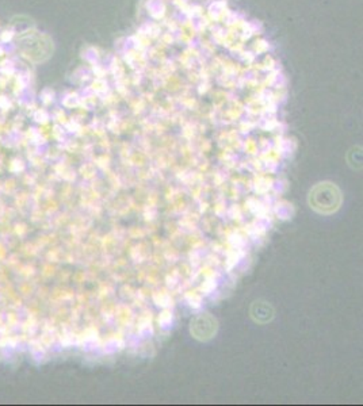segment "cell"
I'll return each instance as SVG.
<instances>
[{
  "label": "cell",
  "instance_id": "1",
  "mask_svg": "<svg viewBox=\"0 0 363 406\" xmlns=\"http://www.w3.org/2000/svg\"><path fill=\"white\" fill-rule=\"evenodd\" d=\"M342 191L331 182H323L316 185L309 191L308 202L309 206L319 214H333L342 206Z\"/></svg>",
  "mask_w": 363,
  "mask_h": 406
},
{
  "label": "cell",
  "instance_id": "2",
  "mask_svg": "<svg viewBox=\"0 0 363 406\" xmlns=\"http://www.w3.org/2000/svg\"><path fill=\"white\" fill-rule=\"evenodd\" d=\"M190 332L197 340L207 342L217 332V321L210 314H199L192 321Z\"/></svg>",
  "mask_w": 363,
  "mask_h": 406
},
{
  "label": "cell",
  "instance_id": "3",
  "mask_svg": "<svg viewBox=\"0 0 363 406\" xmlns=\"http://www.w3.org/2000/svg\"><path fill=\"white\" fill-rule=\"evenodd\" d=\"M251 317L255 322L258 324H267L274 318V308L271 306V304L266 302V301H255L251 305Z\"/></svg>",
  "mask_w": 363,
  "mask_h": 406
},
{
  "label": "cell",
  "instance_id": "4",
  "mask_svg": "<svg viewBox=\"0 0 363 406\" xmlns=\"http://www.w3.org/2000/svg\"><path fill=\"white\" fill-rule=\"evenodd\" d=\"M347 161L353 169H363V148H353L347 155Z\"/></svg>",
  "mask_w": 363,
  "mask_h": 406
}]
</instances>
